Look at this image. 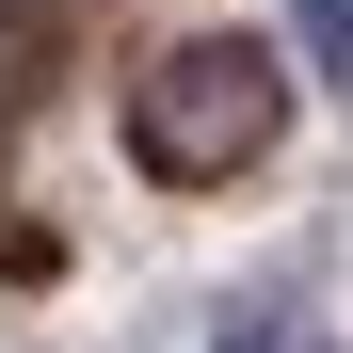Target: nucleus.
I'll return each instance as SVG.
<instances>
[{"label": "nucleus", "instance_id": "nucleus-1", "mask_svg": "<svg viewBox=\"0 0 353 353\" xmlns=\"http://www.w3.org/2000/svg\"><path fill=\"white\" fill-rule=\"evenodd\" d=\"M289 129V65L257 32H176V48H145L129 65V145H145V176H257V145Z\"/></svg>", "mask_w": 353, "mask_h": 353}, {"label": "nucleus", "instance_id": "nucleus-3", "mask_svg": "<svg viewBox=\"0 0 353 353\" xmlns=\"http://www.w3.org/2000/svg\"><path fill=\"white\" fill-rule=\"evenodd\" d=\"M289 17H305V65L353 97V0H289Z\"/></svg>", "mask_w": 353, "mask_h": 353}, {"label": "nucleus", "instance_id": "nucleus-2", "mask_svg": "<svg viewBox=\"0 0 353 353\" xmlns=\"http://www.w3.org/2000/svg\"><path fill=\"white\" fill-rule=\"evenodd\" d=\"M209 353H337V337H321V321H305V305H241V321H225V337H209Z\"/></svg>", "mask_w": 353, "mask_h": 353}]
</instances>
